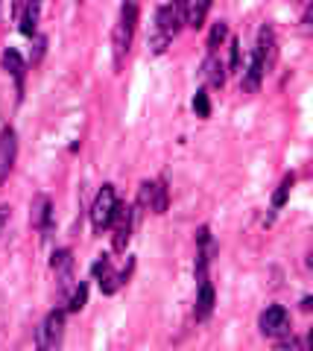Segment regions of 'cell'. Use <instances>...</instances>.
Here are the masks:
<instances>
[{
	"label": "cell",
	"instance_id": "9a60e30c",
	"mask_svg": "<svg viewBox=\"0 0 313 351\" xmlns=\"http://www.w3.org/2000/svg\"><path fill=\"white\" fill-rule=\"evenodd\" d=\"M211 313H214V287H211V281H205V284H199V290H197L193 319H197V322H208Z\"/></svg>",
	"mask_w": 313,
	"mask_h": 351
},
{
	"label": "cell",
	"instance_id": "ac0fdd59",
	"mask_svg": "<svg viewBox=\"0 0 313 351\" xmlns=\"http://www.w3.org/2000/svg\"><path fill=\"white\" fill-rule=\"evenodd\" d=\"M38 15H41V6L38 3H27V6H18V29L24 36H36V24H38Z\"/></svg>",
	"mask_w": 313,
	"mask_h": 351
},
{
	"label": "cell",
	"instance_id": "e0dca14e",
	"mask_svg": "<svg viewBox=\"0 0 313 351\" xmlns=\"http://www.w3.org/2000/svg\"><path fill=\"white\" fill-rule=\"evenodd\" d=\"M181 6V24L190 29H199L205 24V15L211 12V3H179Z\"/></svg>",
	"mask_w": 313,
	"mask_h": 351
},
{
	"label": "cell",
	"instance_id": "9c48e42d",
	"mask_svg": "<svg viewBox=\"0 0 313 351\" xmlns=\"http://www.w3.org/2000/svg\"><path fill=\"white\" fill-rule=\"evenodd\" d=\"M258 328H261L264 337H290V313L287 307L281 304H269L266 311L261 313V319H258Z\"/></svg>",
	"mask_w": 313,
	"mask_h": 351
},
{
	"label": "cell",
	"instance_id": "8fae6325",
	"mask_svg": "<svg viewBox=\"0 0 313 351\" xmlns=\"http://www.w3.org/2000/svg\"><path fill=\"white\" fill-rule=\"evenodd\" d=\"M50 267H53V272H56V278H59L62 295L68 299V293L73 290V284H77V278H73V252L71 249H56L53 252Z\"/></svg>",
	"mask_w": 313,
	"mask_h": 351
},
{
	"label": "cell",
	"instance_id": "52a82bcc",
	"mask_svg": "<svg viewBox=\"0 0 313 351\" xmlns=\"http://www.w3.org/2000/svg\"><path fill=\"white\" fill-rule=\"evenodd\" d=\"M167 184L155 179V182H141V188H138V208H144V211H153V214H164L167 211Z\"/></svg>",
	"mask_w": 313,
	"mask_h": 351
},
{
	"label": "cell",
	"instance_id": "3957f363",
	"mask_svg": "<svg viewBox=\"0 0 313 351\" xmlns=\"http://www.w3.org/2000/svg\"><path fill=\"white\" fill-rule=\"evenodd\" d=\"M135 29H138V6L135 3H123L121 12H117L114 32H112V53H114V68L117 71L123 68V62L129 56V47H132Z\"/></svg>",
	"mask_w": 313,
	"mask_h": 351
},
{
	"label": "cell",
	"instance_id": "ffe728a7",
	"mask_svg": "<svg viewBox=\"0 0 313 351\" xmlns=\"http://www.w3.org/2000/svg\"><path fill=\"white\" fill-rule=\"evenodd\" d=\"M225 38H229V24H225V21H217V24L211 27V36H208V53H217V47Z\"/></svg>",
	"mask_w": 313,
	"mask_h": 351
},
{
	"label": "cell",
	"instance_id": "8992f818",
	"mask_svg": "<svg viewBox=\"0 0 313 351\" xmlns=\"http://www.w3.org/2000/svg\"><path fill=\"white\" fill-rule=\"evenodd\" d=\"M91 272H94V278L100 281V290H103V295H114L117 290L126 284V278H129V269H123V272H117L114 267H112V261L105 258V255H100L94 261V267H91Z\"/></svg>",
	"mask_w": 313,
	"mask_h": 351
},
{
	"label": "cell",
	"instance_id": "ba28073f",
	"mask_svg": "<svg viewBox=\"0 0 313 351\" xmlns=\"http://www.w3.org/2000/svg\"><path fill=\"white\" fill-rule=\"evenodd\" d=\"M109 228L114 232V252H126L129 237H132V228H135V208H132V205L117 202Z\"/></svg>",
	"mask_w": 313,
	"mask_h": 351
},
{
	"label": "cell",
	"instance_id": "30bf717a",
	"mask_svg": "<svg viewBox=\"0 0 313 351\" xmlns=\"http://www.w3.org/2000/svg\"><path fill=\"white\" fill-rule=\"evenodd\" d=\"M18 161V132L12 126L0 129V184H3L15 170Z\"/></svg>",
	"mask_w": 313,
	"mask_h": 351
},
{
	"label": "cell",
	"instance_id": "277c9868",
	"mask_svg": "<svg viewBox=\"0 0 313 351\" xmlns=\"http://www.w3.org/2000/svg\"><path fill=\"white\" fill-rule=\"evenodd\" d=\"M64 313L68 311L56 307V311H50L45 319H41V325L36 328V348L38 351H59L62 337H64Z\"/></svg>",
	"mask_w": 313,
	"mask_h": 351
},
{
	"label": "cell",
	"instance_id": "44dd1931",
	"mask_svg": "<svg viewBox=\"0 0 313 351\" xmlns=\"http://www.w3.org/2000/svg\"><path fill=\"white\" fill-rule=\"evenodd\" d=\"M293 182H296V176L290 173V176H284L281 179V184H278V191H275V196H273V211H278L284 202H287V196H290V188H293Z\"/></svg>",
	"mask_w": 313,
	"mask_h": 351
},
{
	"label": "cell",
	"instance_id": "2e32d148",
	"mask_svg": "<svg viewBox=\"0 0 313 351\" xmlns=\"http://www.w3.org/2000/svg\"><path fill=\"white\" fill-rule=\"evenodd\" d=\"M202 76H205V82H208L211 88H217V91L225 85V64H223V59L217 56V53H208V56H205Z\"/></svg>",
	"mask_w": 313,
	"mask_h": 351
},
{
	"label": "cell",
	"instance_id": "7402d4cb",
	"mask_svg": "<svg viewBox=\"0 0 313 351\" xmlns=\"http://www.w3.org/2000/svg\"><path fill=\"white\" fill-rule=\"evenodd\" d=\"M193 112H197L199 117L211 114V100H208V91H205V88H199L197 97H193Z\"/></svg>",
	"mask_w": 313,
	"mask_h": 351
},
{
	"label": "cell",
	"instance_id": "4fadbf2b",
	"mask_svg": "<svg viewBox=\"0 0 313 351\" xmlns=\"http://www.w3.org/2000/svg\"><path fill=\"white\" fill-rule=\"evenodd\" d=\"M29 219H32V226L38 228L41 234H50L53 232V202H50V196H36L32 199V214H29Z\"/></svg>",
	"mask_w": 313,
	"mask_h": 351
},
{
	"label": "cell",
	"instance_id": "7c38bea8",
	"mask_svg": "<svg viewBox=\"0 0 313 351\" xmlns=\"http://www.w3.org/2000/svg\"><path fill=\"white\" fill-rule=\"evenodd\" d=\"M211 255H214V237H211V228L202 226L199 232H197V284L208 281Z\"/></svg>",
	"mask_w": 313,
	"mask_h": 351
},
{
	"label": "cell",
	"instance_id": "cb8c5ba5",
	"mask_svg": "<svg viewBox=\"0 0 313 351\" xmlns=\"http://www.w3.org/2000/svg\"><path fill=\"white\" fill-rule=\"evenodd\" d=\"M9 217H12V208H9L6 202H0V234L6 232V226H9Z\"/></svg>",
	"mask_w": 313,
	"mask_h": 351
},
{
	"label": "cell",
	"instance_id": "603a6c76",
	"mask_svg": "<svg viewBox=\"0 0 313 351\" xmlns=\"http://www.w3.org/2000/svg\"><path fill=\"white\" fill-rule=\"evenodd\" d=\"M275 351H305V348H301L299 339H293V337H281V339L275 343Z\"/></svg>",
	"mask_w": 313,
	"mask_h": 351
},
{
	"label": "cell",
	"instance_id": "5b68a950",
	"mask_svg": "<svg viewBox=\"0 0 313 351\" xmlns=\"http://www.w3.org/2000/svg\"><path fill=\"white\" fill-rule=\"evenodd\" d=\"M114 208H117V191H114V184H103V191L97 193V199L91 205V228H94V234H103L105 228L112 226Z\"/></svg>",
	"mask_w": 313,
	"mask_h": 351
},
{
	"label": "cell",
	"instance_id": "5bb4252c",
	"mask_svg": "<svg viewBox=\"0 0 313 351\" xmlns=\"http://www.w3.org/2000/svg\"><path fill=\"white\" fill-rule=\"evenodd\" d=\"M3 68H6V73L15 80V91H18V100H21V97H24L27 64H24V59H21L18 50H6V53H3Z\"/></svg>",
	"mask_w": 313,
	"mask_h": 351
},
{
	"label": "cell",
	"instance_id": "d6986e66",
	"mask_svg": "<svg viewBox=\"0 0 313 351\" xmlns=\"http://www.w3.org/2000/svg\"><path fill=\"white\" fill-rule=\"evenodd\" d=\"M85 302H88V284L85 281H77L73 284V290L68 293V299H64V304H68V313H79Z\"/></svg>",
	"mask_w": 313,
	"mask_h": 351
},
{
	"label": "cell",
	"instance_id": "7a4b0ae2",
	"mask_svg": "<svg viewBox=\"0 0 313 351\" xmlns=\"http://www.w3.org/2000/svg\"><path fill=\"white\" fill-rule=\"evenodd\" d=\"M179 29H181V6L179 3L158 6L155 9V29H153V36H149V50H153L155 56H161L173 44V38L179 36Z\"/></svg>",
	"mask_w": 313,
	"mask_h": 351
},
{
	"label": "cell",
	"instance_id": "6da1fadb",
	"mask_svg": "<svg viewBox=\"0 0 313 351\" xmlns=\"http://www.w3.org/2000/svg\"><path fill=\"white\" fill-rule=\"evenodd\" d=\"M273 64H275V32H273V27L264 24L261 29H258V44L252 50L249 68H246V73H243V91L255 94Z\"/></svg>",
	"mask_w": 313,
	"mask_h": 351
},
{
	"label": "cell",
	"instance_id": "d4e9b609",
	"mask_svg": "<svg viewBox=\"0 0 313 351\" xmlns=\"http://www.w3.org/2000/svg\"><path fill=\"white\" fill-rule=\"evenodd\" d=\"M231 71H240V41H231Z\"/></svg>",
	"mask_w": 313,
	"mask_h": 351
}]
</instances>
